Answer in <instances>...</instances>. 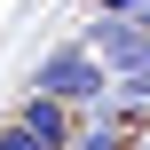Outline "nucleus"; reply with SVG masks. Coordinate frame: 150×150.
I'll return each instance as SVG.
<instances>
[{
    "label": "nucleus",
    "mask_w": 150,
    "mask_h": 150,
    "mask_svg": "<svg viewBox=\"0 0 150 150\" xmlns=\"http://www.w3.org/2000/svg\"><path fill=\"white\" fill-rule=\"evenodd\" d=\"M71 150H119V127H103V119H95V127H87V134H79Z\"/></svg>",
    "instance_id": "6"
},
{
    "label": "nucleus",
    "mask_w": 150,
    "mask_h": 150,
    "mask_svg": "<svg viewBox=\"0 0 150 150\" xmlns=\"http://www.w3.org/2000/svg\"><path fill=\"white\" fill-rule=\"evenodd\" d=\"M103 87H111V63H103L87 40L47 47V55L32 63V95H55V103H71V111H79V103H95Z\"/></svg>",
    "instance_id": "1"
},
{
    "label": "nucleus",
    "mask_w": 150,
    "mask_h": 150,
    "mask_svg": "<svg viewBox=\"0 0 150 150\" xmlns=\"http://www.w3.org/2000/svg\"><path fill=\"white\" fill-rule=\"evenodd\" d=\"M16 119H24V127H32L47 150H71V142H79V127H71V103H55V95H24V103H16Z\"/></svg>",
    "instance_id": "3"
},
{
    "label": "nucleus",
    "mask_w": 150,
    "mask_h": 150,
    "mask_svg": "<svg viewBox=\"0 0 150 150\" xmlns=\"http://www.w3.org/2000/svg\"><path fill=\"white\" fill-rule=\"evenodd\" d=\"M0 150H47V142H40L24 119H8V127H0Z\"/></svg>",
    "instance_id": "5"
},
{
    "label": "nucleus",
    "mask_w": 150,
    "mask_h": 150,
    "mask_svg": "<svg viewBox=\"0 0 150 150\" xmlns=\"http://www.w3.org/2000/svg\"><path fill=\"white\" fill-rule=\"evenodd\" d=\"M134 24H142V32H150V0H142V8H134Z\"/></svg>",
    "instance_id": "8"
},
{
    "label": "nucleus",
    "mask_w": 150,
    "mask_h": 150,
    "mask_svg": "<svg viewBox=\"0 0 150 150\" xmlns=\"http://www.w3.org/2000/svg\"><path fill=\"white\" fill-rule=\"evenodd\" d=\"M134 150H150V127H142V142H134Z\"/></svg>",
    "instance_id": "9"
},
{
    "label": "nucleus",
    "mask_w": 150,
    "mask_h": 150,
    "mask_svg": "<svg viewBox=\"0 0 150 150\" xmlns=\"http://www.w3.org/2000/svg\"><path fill=\"white\" fill-rule=\"evenodd\" d=\"M87 47L111 63V79H119V71H142V63H150V32L134 24V16H103V24H87Z\"/></svg>",
    "instance_id": "2"
},
{
    "label": "nucleus",
    "mask_w": 150,
    "mask_h": 150,
    "mask_svg": "<svg viewBox=\"0 0 150 150\" xmlns=\"http://www.w3.org/2000/svg\"><path fill=\"white\" fill-rule=\"evenodd\" d=\"M134 8H142V0H103V16H134Z\"/></svg>",
    "instance_id": "7"
},
{
    "label": "nucleus",
    "mask_w": 150,
    "mask_h": 150,
    "mask_svg": "<svg viewBox=\"0 0 150 150\" xmlns=\"http://www.w3.org/2000/svg\"><path fill=\"white\" fill-rule=\"evenodd\" d=\"M111 103H119V111H142V103H150V63H142V71H119V79H111Z\"/></svg>",
    "instance_id": "4"
}]
</instances>
